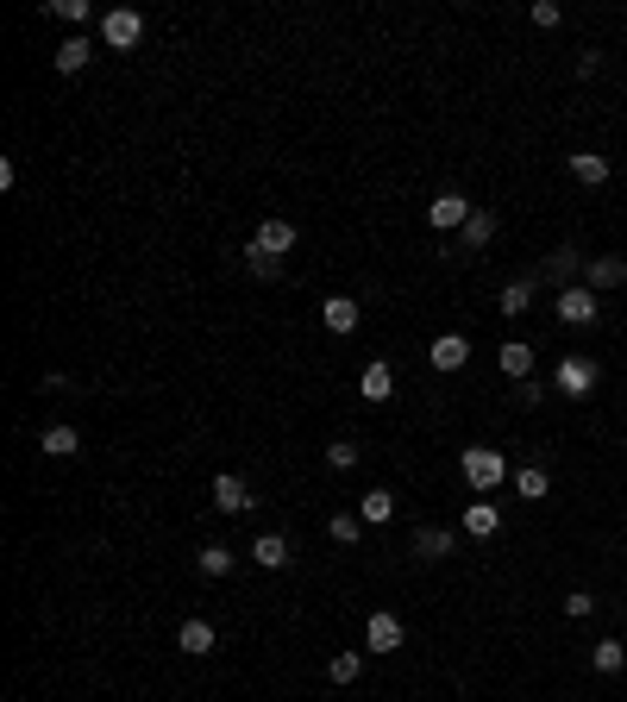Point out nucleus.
<instances>
[{
  "mask_svg": "<svg viewBox=\"0 0 627 702\" xmlns=\"http://www.w3.org/2000/svg\"><path fill=\"white\" fill-rule=\"evenodd\" d=\"M38 452H44V458H76V452H82V433L69 427V420H57V427L38 433Z\"/></svg>",
  "mask_w": 627,
  "mask_h": 702,
  "instance_id": "6ab92c4d",
  "label": "nucleus"
},
{
  "mask_svg": "<svg viewBox=\"0 0 627 702\" xmlns=\"http://www.w3.org/2000/svg\"><path fill=\"white\" fill-rule=\"evenodd\" d=\"M452 546H458L452 527H414V558H421V565H439V558H452Z\"/></svg>",
  "mask_w": 627,
  "mask_h": 702,
  "instance_id": "4468645a",
  "label": "nucleus"
},
{
  "mask_svg": "<svg viewBox=\"0 0 627 702\" xmlns=\"http://www.w3.org/2000/svg\"><path fill=\"white\" fill-rule=\"evenodd\" d=\"M515 489H521L527 502H546V496H552V477L540 471V464H521V471H515Z\"/></svg>",
  "mask_w": 627,
  "mask_h": 702,
  "instance_id": "bb28decb",
  "label": "nucleus"
},
{
  "mask_svg": "<svg viewBox=\"0 0 627 702\" xmlns=\"http://www.w3.org/2000/svg\"><path fill=\"white\" fill-rule=\"evenodd\" d=\"M565 615H571V621H590V615H596V596H590V590H571V596H565Z\"/></svg>",
  "mask_w": 627,
  "mask_h": 702,
  "instance_id": "2f4dec72",
  "label": "nucleus"
},
{
  "mask_svg": "<svg viewBox=\"0 0 627 702\" xmlns=\"http://www.w3.org/2000/svg\"><path fill=\"white\" fill-rule=\"evenodd\" d=\"M358 395H364V402H389V395H396V370H389V358H370L364 364Z\"/></svg>",
  "mask_w": 627,
  "mask_h": 702,
  "instance_id": "dca6fc26",
  "label": "nucleus"
},
{
  "mask_svg": "<svg viewBox=\"0 0 627 702\" xmlns=\"http://www.w3.org/2000/svg\"><path fill=\"white\" fill-rule=\"evenodd\" d=\"M327 677H333V684H358V677H364V652H333Z\"/></svg>",
  "mask_w": 627,
  "mask_h": 702,
  "instance_id": "c85d7f7f",
  "label": "nucleus"
},
{
  "mask_svg": "<svg viewBox=\"0 0 627 702\" xmlns=\"http://www.w3.org/2000/svg\"><path fill=\"white\" fill-rule=\"evenodd\" d=\"M490 239H496V214L490 207H471V220L458 226V251H483Z\"/></svg>",
  "mask_w": 627,
  "mask_h": 702,
  "instance_id": "f3484780",
  "label": "nucleus"
},
{
  "mask_svg": "<svg viewBox=\"0 0 627 702\" xmlns=\"http://www.w3.org/2000/svg\"><path fill=\"white\" fill-rule=\"evenodd\" d=\"M320 320H327V333H358V320H364V308H358V301L352 295H327V301H320Z\"/></svg>",
  "mask_w": 627,
  "mask_h": 702,
  "instance_id": "ddd939ff",
  "label": "nucleus"
},
{
  "mask_svg": "<svg viewBox=\"0 0 627 702\" xmlns=\"http://www.w3.org/2000/svg\"><path fill=\"white\" fill-rule=\"evenodd\" d=\"M627 283V257H615V251H602V257H590L584 264V289H596V295H609V289H621Z\"/></svg>",
  "mask_w": 627,
  "mask_h": 702,
  "instance_id": "0eeeda50",
  "label": "nucleus"
},
{
  "mask_svg": "<svg viewBox=\"0 0 627 702\" xmlns=\"http://www.w3.org/2000/svg\"><path fill=\"white\" fill-rule=\"evenodd\" d=\"M427 364L433 370H464V364H471V339H464V333H439L427 345Z\"/></svg>",
  "mask_w": 627,
  "mask_h": 702,
  "instance_id": "f8f14e48",
  "label": "nucleus"
},
{
  "mask_svg": "<svg viewBox=\"0 0 627 702\" xmlns=\"http://www.w3.org/2000/svg\"><path fill=\"white\" fill-rule=\"evenodd\" d=\"M527 19H533L540 32H552V26H565V7H559V0H533V7H527Z\"/></svg>",
  "mask_w": 627,
  "mask_h": 702,
  "instance_id": "c756f323",
  "label": "nucleus"
},
{
  "mask_svg": "<svg viewBox=\"0 0 627 702\" xmlns=\"http://www.w3.org/2000/svg\"><path fill=\"white\" fill-rule=\"evenodd\" d=\"M51 13L69 19V26H88V0H51Z\"/></svg>",
  "mask_w": 627,
  "mask_h": 702,
  "instance_id": "473e14b6",
  "label": "nucleus"
},
{
  "mask_svg": "<svg viewBox=\"0 0 627 702\" xmlns=\"http://www.w3.org/2000/svg\"><path fill=\"white\" fill-rule=\"evenodd\" d=\"M402 640H408V627L389 615V608H377V615L364 621V652H383L389 659V652H402Z\"/></svg>",
  "mask_w": 627,
  "mask_h": 702,
  "instance_id": "39448f33",
  "label": "nucleus"
},
{
  "mask_svg": "<svg viewBox=\"0 0 627 702\" xmlns=\"http://www.w3.org/2000/svg\"><path fill=\"white\" fill-rule=\"evenodd\" d=\"M352 464H358V446H352V439H333V446H327V471H352Z\"/></svg>",
  "mask_w": 627,
  "mask_h": 702,
  "instance_id": "7c9ffc66",
  "label": "nucleus"
},
{
  "mask_svg": "<svg viewBox=\"0 0 627 702\" xmlns=\"http://www.w3.org/2000/svg\"><path fill=\"white\" fill-rule=\"evenodd\" d=\"M88 57H95V44H88V32H82V38H63V44H57V69H63V76H82V69H88Z\"/></svg>",
  "mask_w": 627,
  "mask_h": 702,
  "instance_id": "b1692460",
  "label": "nucleus"
},
{
  "mask_svg": "<svg viewBox=\"0 0 627 702\" xmlns=\"http://www.w3.org/2000/svg\"><path fill=\"white\" fill-rule=\"evenodd\" d=\"M571 176L584 182V189H602V182L615 176V163L602 157V151H571Z\"/></svg>",
  "mask_w": 627,
  "mask_h": 702,
  "instance_id": "a211bd4d",
  "label": "nucleus"
},
{
  "mask_svg": "<svg viewBox=\"0 0 627 702\" xmlns=\"http://www.w3.org/2000/svg\"><path fill=\"white\" fill-rule=\"evenodd\" d=\"M502 377H515V383L533 377V345H527V339H508V345H502Z\"/></svg>",
  "mask_w": 627,
  "mask_h": 702,
  "instance_id": "393cba45",
  "label": "nucleus"
},
{
  "mask_svg": "<svg viewBox=\"0 0 627 702\" xmlns=\"http://www.w3.org/2000/svg\"><path fill=\"white\" fill-rule=\"evenodd\" d=\"M596 314H602V301H596V289H584V283H571V289H559V320H565V326H596Z\"/></svg>",
  "mask_w": 627,
  "mask_h": 702,
  "instance_id": "423d86ee",
  "label": "nucleus"
},
{
  "mask_svg": "<svg viewBox=\"0 0 627 702\" xmlns=\"http://www.w3.org/2000/svg\"><path fill=\"white\" fill-rule=\"evenodd\" d=\"M621 621H627V608H621Z\"/></svg>",
  "mask_w": 627,
  "mask_h": 702,
  "instance_id": "f704fd0d",
  "label": "nucleus"
},
{
  "mask_svg": "<svg viewBox=\"0 0 627 702\" xmlns=\"http://www.w3.org/2000/svg\"><path fill=\"white\" fill-rule=\"evenodd\" d=\"M138 38H145V13H138V7H113V13H101V44H107V51H132Z\"/></svg>",
  "mask_w": 627,
  "mask_h": 702,
  "instance_id": "f03ea898",
  "label": "nucleus"
},
{
  "mask_svg": "<svg viewBox=\"0 0 627 702\" xmlns=\"http://www.w3.org/2000/svg\"><path fill=\"white\" fill-rule=\"evenodd\" d=\"M458 471H464V483H471L477 496H496V483L508 477V458L490 452V446H464L458 452Z\"/></svg>",
  "mask_w": 627,
  "mask_h": 702,
  "instance_id": "f257e3e1",
  "label": "nucleus"
},
{
  "mask_svg": "<svg viewBox=\"0 0 627 702\" xmlns=\"http://www.w3.org/2000/svg\"><path fill=\"white\" fill-rule=\"evenodd\" d=\"M464 533H471V540H496V533H502V508H496V496L464 502Z\"/></svg>",
  "mask_w": 627,
  "mask_h": 702,
  "instance_id": "1a4fd4ad",
  "label": "nucleus"
},
{
  "mask_svg": "<svg viewBox=\"0 0 627 702\" xmlns=\"http://www.w3.org/2000/svg\"><path fill=\"white\" fill-rule=\"evenodd\" d=\"M590 665H596L602 677H615V671L627 665V646H621V640H596V646H590Z\"/></svg>",
  "mask_w": 627,
  "mask_h": 702,
  "instance_id": "cd10ccee",
  "label": "nucleus"
},
{
  "mask_svg": "<svg viewBox=\"0 0 627 702\" xmlns=\"http://www.w3.org/2000/svg\"><path fill=\"white\" fill-rule=\"evenodd\" d=\"M245 264H251V276H264V283H270V276H276V270H283V264H276V257H264V251H251V245H245Z\"/></svg>",
  "mask_w": 627,
  "mask_h": 702,
  "instance_id": "72a5a7b5",
  "label": "nucleus"
},
{
  "mask_svg": "<svg viewBox=\"0 0 627 702\" xmlns=\"http://www.w3.org/2000/svg\"><path fill=\"white\" fill-rule=\"evenodd\" d=\"M533 295H540V276H515V283L502 289V314H508V320H521V314L533 308Z\"/></svg>",
  "mask_w": 627,
  "mask_h": 702,
  "instance_id": "412c9836",
  "label": "nucleus"
},
{
  "mask_svg": "<svg viewBox=\"0 0 627 702\" xmlns=\"http://www.w3.org/2000/svg\"><path fill=\"white\" fill-rule=\"evenodd\" d=\"M176 646H182V652H189V659H207V652H214V646H220V634H214V621H201V615H189V621H182V627H176Z\"/></svg>",
  "mask_w": 627,
  "mask_h": 702,
  "instance_id": "2eb2a0df",
  "label": "nucleus"
},
{
  "mask_svg": "<svg viewBox=\"0 0 627 702\" xmlns=\"http://www.w3.org/2000/svg\"><path fill=\"white\" fill-rule=\"evenodd\" d=\"M584 264H590V257H584V251H577V245H559V251H552V257H546V283H559V289H571V283H584Z\"/></svg>",
  "mask_w": 627,
  "mask_h": 702,
  "instance_id": "9b49d317",
  "label": "nucleus"
},
{
  "mask_svg": "<svg viewBox=\"0 0 627 702\" xmlns=\"http://www.w3.org/2000/svg\"><path fill=\"white\" fill-rule=\"evenodd\" d=\"M471 207H477V201H464L458 189H439V195L427 201V226H433V232H458L464 220H471Z\"/></svg>",
  "mask_w": 627,
  "mask_h": 702,
  "instance_id": "20e7f679",
  "label": "nucleus"
},
{
  "mask_svg": "<svg viewBox=\"0 0 627 702\" xmlns=\"http://www.w3.org/2000/svg\"><path fill=\"white\" fill-rule=\"evenodd\" d=\"M195 565H201V577H226L232 565H239V552H232L226 540H207V546L195 552Z\"/></svg>",
  "mask_w": 627,
  "mask_h": 702,
  "instance_id": "4be33fe9",
  "label": "nucleus"
},
{
  "mask_svg": "<svg viewBox=\"0 0 627 702\" xmlns=\"http://www.w3.org/2000/svg\"><path fill=\"white\" fill-rule=\"evenodd\" d=\"M295 239H301L295 220H264V226H258V239H251V251H264V257H276V264H283V257L295 251Z\"/></svg>",
  "mask_w": 627,
  "mask_h": 702,
  "instance_id": "6e6552de",
  "label": "nucleus"
},
{
  "mask_svg": "<svg viewBox=\"0 0 627 702\" xmlns=\"http://www.w3.org/2000/svg\"><path fill=\"white\" fill-rule=\"evenodd\" d=\"M214 508H220V514H251V508H258V502H251V483L232 477V471H220V477H214Z\"/></svg>",
  "mask_w": 627,
  "mask_h": 702,
  "instance_id": "9d476101",
  "label": "nucleus"
},
{
  "mask_svg": "<svg viewBox=\"0 0 627 702\" xmlns=\"http://www.w3.org/2000/svg\"><path fill=\"white\" fill-rule=\"evenodd\" d=\"M358 514H364V527L396 521V496H389V489H364V496H358Z\"/></svg>",
  "mask_w": 627,
  "mask_h": 702,
  "instance_id": "5701e85b",
  "label": "nucleus"
},
{
  "mask_svg": "<svg viewBox=\"0 0 627 702\" xmlns=\"http://www.w3.org/2000/svg\"><path fill=\"white\" fill-rule=\"evenodd\" d=\"M251 558H258V565L264 571H289V540H283V533H258V540H251Z\"/></svg>",
  "mask_w": 627,
  "mask_h": 702,
  "instance_id": "aec40b11",
  "label": "nucleus"
},
{
  "mask_svg": "<svg viewBox=\"0 0 627 702\" xmlns=\"http://www.w3.org/2000/svg\"><path fill=\"white\" fill-rule=\"evenodd\" d=\"M596 377H602V370L584 358V351H565V358H559V370H552V389L577 402V395H590V389H596Z\"/></svg>",
  "mask_w": 627,
  "mask_h": 702,
  "instance_id": "7ed1b4c3",
  "label": "nucleus"
},
{
  "mask_svg": "<svg viewBox=\"0 0 627 702\" xmlns=\"http://www.w3.org/2000/svg\"><path fill=\"white\" fill-rule=\"evenodd\" d=\"M327 533H333L339 546H358V540H364V514H358V508H339L333 521H327Z\"/></svg>",
  "mask_w": 627,
  "mask_h": 702,
  "instance_id": "a878e982",
  "label": "nucleus"
}]
</instances>
